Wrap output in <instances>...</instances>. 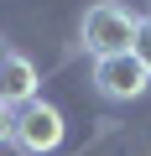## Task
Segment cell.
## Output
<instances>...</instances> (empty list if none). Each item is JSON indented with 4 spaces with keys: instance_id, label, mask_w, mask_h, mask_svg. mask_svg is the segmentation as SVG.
I'll return each mask as SVG.
<instances>
[{
    "instance_id": "cell-1",
    "label": "cell",
    "mask_w": 151,
    "mask_h": 156,
    "mask_svg": "<svg viewBox=\"0 0 151 156\" xmlns=\"http://www.w3.org/2000/svg\"><path fill=\"white\" fill-rule=\"evenodd\" d=\"M135 21H141V16H135L130 5L99 0V5L84 11L78 37H84V47H89L94 57H120V52H130V42H135Z\"/></svg>"
},
{
    "instance_id": "cell-2",
    "label": "cell",
    "mask_w": 151,
    "mask_h": 156,
    "mask_svg": "<svg viewBox=\"0 0 151 156\" xmlns=\"http://www.w3.org/2000/svg\"><path fill=\"white\" fill-rule=\"evenodd\" d=\"M63 135H68L63 109L47 104V99H31V104H21V109L11 115V146H21L26 156H47V151H57Z\"/></svg>"
},
{
    "instance_id": "cell-3",
    "label": "cell",
    "mask_w": 151,
    "mask_h": 156,
    "mask_svg": "<svg viewBox=\"0 0 151 156\" xmlns=\"http://www.w3.org/2000/svg\"><path fill=\"white\" fill-rule=\"evenodd\" d=\"M94 89H99L104 99H141V94L151 89V73H146L130 52H120V57H94Z\"/></svg>"
},
{
    "instance_id": "cell-4",
    "label": "cell",
    "mask_w": 151,
    "mask_h": 156,
    "mask_svg": "<svg viewBox=\"0 0 151 156\" xmlns=\"http://www.w3.org/2000/svg\"><path fill=\"white\" fill-rule=\"evenodd\" d=\"M37 62L31 57H21V52H5L0 57V109H21V104H31L37 99Z\"/></svg>"
},
{
    "instance_id": "cell-5",
    "label": "cell",
    "mask_w": 151,
    "mask_h": 156,
    "mask_svg": "<svg viewBox=\"0 0 151 156\" xmlns=\"http://www.w3.org/2000/svg\"><path fill=\"white\" fill-rule=\"evenodd\" d=\"M130 57H135V62L151 73V11L135 21V42H130Z\"/></svg>"
},
{
    "instance_id": "cell-6",
    "label": "cell",
    "mask_w": 151,
    "mask_h": 156,
    "mask_svg": "<svg viewBox=\"0 0 151 156\" xmlns=\"http://www.w3.org/2000/svg\"><path fill=\"white\" fill-rule=\"evenodd\" d=\"M0 140H11V109H0Z\"/></svg>"
},
{
    "instance_id": "cell-7",
    "label": "cell",
    "mask_w": 151,
    "mask_h": 156,
    "mask_svg": "<svg viewBox=\"0 0 151 156\" xmlns=\"http://www.w3.org/2000/svg\"><path fill=\"white\" fill-rule=\"evenodd\" d=\"M0 57H5V47H0Z\"/></svg>"
}]
</instances>
